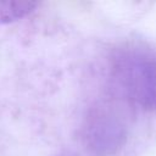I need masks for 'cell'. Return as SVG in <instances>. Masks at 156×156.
Returning a JSON list of instances; mask_svg holds the SVG:
<instances>
[{
	"label": "cell",
	"mask_w": 156,
	"mask_h": 156,
	"mask_svg": "<svg viewBox=\"0 0 156 156\" xmlns=\"http://www.w3.org/2000/svg\"><path fill=\"white\" fill-rule=\"evenodd\" d=\"M126 82L130 93L141 104L156 107V60L152 57H132L126 65Z\"/></svg>",
	"instance_id": "obj_1"
},
{
	"label": "cell",
	"mask_w": 156,
	"mask_h": 156,
	"mask_svg": "<svg viewBox=\"0 0 156 156\" xmlns=\"http://www.w3.org/2000/svg\"><path fill=\"white\" fill-rule=\"evenodd\" d=\"M37 2L32 1H0V24L16 21L29 13Z\"/></svg>",
	"instance_id": "obj_2"
}]
</instances>
